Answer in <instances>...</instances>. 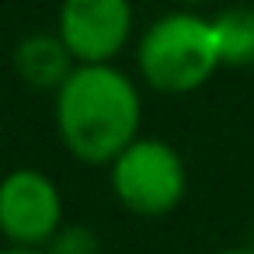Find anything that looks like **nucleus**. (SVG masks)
Instances as JSON below:
<instances>
[{
  "label": "nucleus",
  "instance_id": "1",
  "mask_svg": "<svg viewBox=\"0 0 254 254\" xmlns=\"http://www.w3.org/2000/svg\"><path fill=\"white\" fill-rule=\"evenodd\" d=\"M63 150L91 167H108L143 126V94L115 63H80L53 94Z\"/></svg>",
  "mask_w": 254,
  "mask_h": 254
},
{
  "label": "nucleus",
  "instance_id": "2",
  "mask_svg": "<svg viewBox=\"0 0 254 254\" xmlns=\"http://www.w3.org/2000/svg\"><path fill=\"white\" fill-rule=\"evenodd\" d=\"M136 70L150 91L167 98L205 87L216 70H223L212 18L178 7L150 21L136 39Z\"/></svg>",
  "mask_w": 254,
  "mask_h": 254
},
{
  "label": "nucleus",
  "instance_id": "3",
  "mask_svg": "<svg viewBox=\"0 0 254 254\" xmlns=\"http://www.w3.org/2000/svg\"><path fill=\"white\" fill-rule=\"evenodd\" d=\"M108 185L119 205L132 216L157 219L174 212L188 195V164L160 136H136L112 164Z\"/></svg>",
  "mask_w": 254,
  "mask_h": 254
},
{
  "label": "nucleus",
  "instance_id": "4",
  "mask_svg": "<svg viewBox=\"0 0 254 254\" xmlns=\"http://www.w3.org/2000/svg\"><path fill=\"white\" fill-rule=\"evenodd\" d=\"M66 223L60 185L39 167H14L0 178V237L11 247H46Z\"/></svg>",
  "mask_w": 254,
  "mask_h": 254
},
{
  "label": "nucleus",
  "instance_id": "5",
  "mask_svg": "<svg viewBox=\"0 0 254 254\" xmlns=\"http://www.w3.org/2000/svg\"><path fill=\"white\" fill-rule=\"evenodd\" d=\"M136 32L132 0H63L56 35L80 63H115Z\"/></svg>",
  "mask_w": 254,
  "mask_h": 254
},
{
  "label": "nucleus",
  "instance_id": "6",
  "mask_svg": "<svg viewBox=\"0 0 254 254\" xmlns=\"http://www.w3.org/2000/svg\"><path fill=\"white\" fill-rule=\"evenodd\" d=\"M73 66H77V60L70 56V49L63 46V39L56 32H32L11 53L14 77L28 91H39V94H56L63 87V80L73 73Z\"/></svg>",
  "mask_w": 254,
  "mask_h": 254
},
{
  "label": "nucleus",
  "instance_id": "7",
  "mask_svg": "<svg viewBox=\"0 0 254 254\" xmlns=\"http://www.w3.org/2000/svg\"><path fill=\"white\" fill-rule=\"evenodd\" d=\"M223 66H254V7H226L212 14Z\"/></svg>",
  "mask_w": 254,
  "mask_h": 254
},
{
  "label": "nucleus",
  "instance_id": "8",
  "mask_svg": "<svg viewBox=\"0 0 254 254\" xmlns=\"http://www.w3.org/2000/svg\"><path fill=\"white\" fill-rule=\"evenodd\" d=\"M42 251L46 254H101V237L87 223H63Z\"/></svg>",
  "mask_w": 254,
  "mask_h": 254
},
{
  "label": "nucleus",
  "instance_id": "9",
  "mask_svg": "<svg viewBox=\"0 0 254 254\" xmlns=\"http://www.w3.org/2000/svg\"><path fill=\"white\" fill-rule=\"evenodd\" d=\"M0 254H46V251H39V247H0Z\"/></svg>",
  "mask_w": 254,
  "mask_h": 254
},
{
  "label": "nucleus",
  "instance_id": "10",
  "mask_svg": "<svg viewBox=\"0 0 254 254\" xmlns=\"http://www.w3.org/2000/svg\"><path fill=\"white\" fill-rule=\"evenodd\" d=\"M216 254H254V247H251V244H244V247H223V251H216Z\"/></svg>",
  "mask_w": 254,
  "mask_h": 254
},
{
  "label": "nucleus",
  "instance_id": "11",
  "mask_svg": "<svg viewBox=\"0 0 254 254\" xmlns=\"http://www.w3.org/2000/svg\"><path fill=\"white\" fill-rule=\"evenodd\" d=\"M178 4H181V7H188V11H195L198 4H209V0H178Z\"/></svg>",
  "mask_w": 254,
  "mask_h": 254
},
{
  "label": "nucleus",
  "instance_id": "12",
  "mask_svg": "<svg viewBox=\"0 0 254 254\" xmlns=\"http://www.w3.org/2000/svg\"><path fill=\"white\" fill-rule=\"evenodd\" d=\"M251 247H254V240H251Z\"/></svg>",
  "mask_w": 254,
  "mask_h": 254
}]
</instances>
